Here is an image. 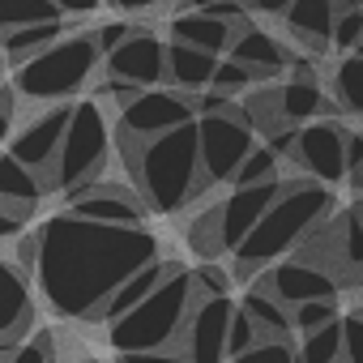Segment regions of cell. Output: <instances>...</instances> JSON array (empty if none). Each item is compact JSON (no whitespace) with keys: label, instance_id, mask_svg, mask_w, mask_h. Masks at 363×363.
<instances>
[{"label":"cell","instance_id":"60d3db41","mask_svg":"<svg viewBox=\"0 0 363 363\" xmlns=\"http://www.w3.org/2000/svg\"><path fill=\"white\" fill-rule=\"evenodd\" d=\"M120 363H189L184 350H141V354H120Z\"/></svg>","mask_w":363,"mask_h":363},{"label":"cell","instance_id":"4316f807","mask_svg":"<svg viewBox=\"0 0 363 363\" xmlns=\"http://www.w3.org/2000/svg\"><path fill=\"white\" fill-rule=\"evenodd\" d=\"M295 363H342V316L316 333H303L295 346Z\"/></svg>","mask_w":363,"mask_h":363},{"label":"cell","instance_id":"681fc988","mask_svg":"<svg viewBox=\"0 0 363 363\" xmlns=\"http://www.w3.org/2000/svg\"><path fill=\"white\" fill-rule=\"evenodd\" d=\"M5 65H9V60H5V52H0V73H5Z\"/></svg>","mask_w":363,"mask_h":363},{"label":"cell","instance_id":"d4e9b609","mask_svg":"<svg viewBox=\"0 0 363 363\" xmlns=\"http://www.w3.org/2000/svg\"><path fill=\"white\" fill-rule=\"evenodd\" d=\"M56 39H65V22H43V26H22V30H9L0 39V52L13 65H26L30 56H39L43 48H52Z\"/></svg>","mask_w":363,"mask_h":363},{"label":"cell","instance_id":"d6986e66","mask_svg":"<svg viewBox=\"0 0 363 363\" xmlns=\"http://www.w3.org/2000/svg\"><path fill=\"white\" fill-rule=\"evenodd\" d=\"M218 60L223 56H210V52H197V48H184V43H167V86L193 99V94L210 90Z\"/></svg>","mask_w":363,"mask_h":363},{"label":"cell","instance_id":"f1b7e54d","mask_svg":"<svg viewBox=\"0 0 363 363\" xmlns=\"http://www.w3.org/2000/svg\"><path fill=\"white\" fill-rule=\"evenodd\" d=\"M265 179H278V158L265 141H257L248 150V158L240 162V171L231 175V189H248V184H265Z\"/></svg>","mask_w":363,"mask_h":363},{"label":"cell","instance_id":"bcb514c9","mask_svg":"<svg viewBox=\"0 0 363 363\" xmlns=\"http://www.w3.org/2000/svg\"><path fill=\"white\" fill-rule=\"evenodd\" d=\"M184 9H206V5H218V0H179Z\"/></svg>","mask_w":363,"mask_h":363},{"label":"cell","instance_id":"8fae6325","mask_svg":"<svg viewBox=\"0 0 363 363\" xmlns=\"http://www.w3.org/2000/svg\"><path fill=\"white\" fill-rule=\"evenodd\" d=\"M252 291L274 295L282 308H299L312 299H337V278L320 265H308V261H274L252 282Z\"/></svg>","mask_w":363,"mask_h":363},{"label":"cell","instance_id":"484cf974","mask_svg":"<svg viewBox=\"0 0 363 363\" xmlns=\"http://www.w3.org/2000/svg\"><path fill=\"white\" fill-rule=\"evenodd\" d=\"M43 22H60L56 0H0V39L22 26H43Z\"/></svg>","mask_w":363,"mask_h":363},{"label":"cell","instance_id":"4dcf8cb0","mask_svg":"<svg viewBox=\"0 0 363 363\" xmlns=\"http://www.w3.org/2000/svg\"><path fill=\"white\" fill-rule=\"evenodd\" d=\"M337 320V299H312V303H299L291 308V329L303 337V333H316L325 325Z\"/></svg>","mask_w":363,"mask_h":363},{"label":"cell","instance_id":"836d02e7","mask_svg":"<svg viewBox=\"0 0 363 363\" xmlns=\"http://www.w3.org/2000/svg\"><path fill=\"white\" fill-rule=\"evenodd\" d=\"M261 342V333H257V325L240 312V303H235V316H231V325H227V363L231 359H240L244 350H252Z\"/></svg>","mask_w":363,"mask_h":363},{"label":"cell","instance_id":"d6a6232c","mask_svg":"<svg viewBox=\"0 0 363 363\" xmlns=\"http://www.w3.org/2000/svg\"><path fill=\"white\" fill-rule=\"evenodd\" d=\"M363 39V9H346L333 18V35H329V48L333 52H354Z\"/></svg>","mask_w":363,"mask_h":363},{"label":"cell","instance_id":"52a82bcc","mask_svg":"<svg viewBox=\"0 0 363 363\" xmlns=\"http://www.w3.org/2000/svg\"><path fill=\"white\" fill-rule=\"evenodd\" d=\"M257 145V128L244 107L218 111V116H197V154H201V189L231 184V175Z\"/></svg>","mask_w":363,"mask_h":363},{"label":"cell","instance_id":"44dd1931","mask_svg":"<svg viewBox=\"0 0 363 363\" xmlns=\"http://www.w3.org/2000/svg\"><path fill=\"white\" fill-rule=\"evenodd\" d=\"M231 35H235L231 26L214 22L201 9H179L171 18V43H184V48H197V52H210V56H227Z\"/></svg>","mask_w":363,"mask_h":363},{"label":"cell","instance_id":"7bdbcfd3","mask_svg":"<svg viewBox=\"0 0 363 363\" xmlns=\"http://www.w3.org/2000/svg\"><path fill=\"white\" fill-rule=\"evenodd\" d=\"M120 13H150V9H167V5H179V0H111Z\"/></svg>","mask_w":363,"mask_h":363},{"label":"cell","instance_id":"603a6c76","mask_svg":"<svg viewBox=\"0 0 363 363\" xmlns=\"http://www.w3.org/2000/svg\"><path fill=\"white\" fill-rule=\"evenodd\" d=\"M240 312L257 325V333L261 337H282V342H291V308H282L274 295H261V291H244V299H240Z\"/></svg>","mask_w":363,"mask_h":363},{"label":"cell","instance_id":"74e56055","mask_svg":"<svg viewBox=\"0 0 363 363\" xmlns=\"http://www.w3.org/2000/svg\"><path fill=\"white\" fill-rule=\"evenodd\" d=\"M342 363H363V316H342Z\"/></svg>","mask_w":363,"mask_h":363},{"label":"cell","instance_id":"f35d334b","mask_svg":"<svg viewBox=\"0 0 363 363\" xmlns=\"http://www.w3.org/2000/svg\"><path fill=\"white\" fill-rule=\"evenodd\" d=\"M346 179L363 189V133H346Z\"/></svg>","mask_w":363,"mask_h":363},{"label":"cell","instance_id":"83f0119b","mask_svg":"<svg viewBox=\"0 0 363 363\" xmlns=\"http://www.w3.org/2000/svg\"><path fill=\"white\" fill-rule=\"evenodd\" d=\"M189 248L201 257V261H214V257H227V244H223V223H218V206L197 214L189 223Z\"/></svg>","mask_w":363,"mask_h":363},{"label":"cell","instance_id":"8d00e7d4","mask_svg":"<svg viewBox=\"0 0 363 363\" xmlns=\"http://www.w3.org/2000/svg\"><path fill=\"white\" fill-rule=\"evenodd\" d=\"M133 30H137L133 22H99V26L90 30V43H94V52L107 60V56H111V52H116V48H120Z\"/></svg>","mask_w":363,"mask_h":363},{"label":"cell","instance_id":"f6af8a7d","mask_svg":"<svg viewBox=\"0 0 363 363\" xmlns=\"http://www.w3.org/2000/svg\"><path fill=\"white\" fill-rule=\"evenodd\" d=\"M13 235H22V218L0 206V240H13Z\"/></svg>","mask_w":363,"mask_h":363},{"label":"cell","instance_id":"4fadbf2b","mask_svg":"<svg viewBox=\"0 0 363 363\" xmlns=\"http://www.w3.org/2000/svg\"><path fill=\"white\" fill-rule=\"evenodd\" d=\"M235 316V299H193L184 320V359L189 363H227V325Z\"/></svg>","mask_w":363,"mask_h":363},{"label":"cell","instance_id":"f907efd6","mask_svg":"<svg viewBox=\"0 0 363 363\" xmlns=\"http://www.w3.org/2000/svg\"><path fill=\"white\" fill-rule=\"evenodd\" d=\"M359 5H363V0H359Z\"/></svg>","mask_w":363,"mask_h":363},{"label":"cell","instance_id":"9c48e42d","mask_svg":"<svg viewBox=\"0 0 363 363\" xmlns=\"http://www.w3.org/2000/svg\"><path fill=\"white\" fill-rule=\"evenodd\" d=\"M346 133L350 128L337 124V120H312V124H303L295 133L291 158H295V167L312 179V184L333 189V184L346 179Z\"/></svg>","mask_w":363,"mask_h":363},{"label":"cell","instance_id":"ab89813d","mask_svg":"<svg viewBox=\"0 0 363 363\" xmlns=\"http://www.w3.org/2000/svg\"><path fill=\"white\" fill-rule=\"evenodd\" d=\"M13 120H18V90L0 86V141L13 133Z\"/></svg>","mask_w":363,"mask_h":363},{"label":"cell","instance_id":"c3c4849f","mask_svg":"<svg viewBox=\"0 0 363 363\" xmlns=\"http://www.w3.org/2000/svg\"><path fill=\"white\" fill-rule=\"evenodd\" d=\"M354 214H359V223H363V197H359V206H354Z\"/></svg>","mask_w":363,"mask_h":363},{"label":"cell","instance_id":"e0dca14e","mask_svg":"<svg viewBox=\"0 0 363 363\" xmlns=\"http://www.w3.org/2000/svg\"><path fill=\"white\" fill-rule=\"evenodd\" d=\"M227 60H235V65L252 69V73H257V82H261V77L282 73V69L291 65V52H286L269 30H261V26H244V30H235V35H231Z\"/></svg>","mask_w":363,"mask_h":363},{"label":"cell","instance_id":"2e32d148","mask_svg":"<svg viewBox=\"0 0 363 363\" xmlns=\"http://www.w3.org/2000/svg\"><path fill=\"white\" fill-rule=\"evenodd\" d=\"M278 193H282V179H265V184H248V189H231L227 193V201L218 206V223H223L227 252H235L252 235V227L265 218V210L278 201Z\"/></svg>","mask_w":363,"mask_h":363},{"label":"cell","instance_id":"1f68e13d","mask_svg":"<svg viewBox=\"0 0 363 363\" xmlns=\"http://www.w3.org/2000/svg\"><path fill=\"white\" fill-rule=\"evenodd\" d=\"M248 86H257V73L223 56V60H218V69H214V82H210V90H218L223 99H240Z\"/></svg>","mask_w":363,"mask_h":363},{"label":"cell","instance_id":"e575fe53","mask_svg":"<svg viewBox=\"0 0 363 363\" xmlns=\"http://www.w3.org/2000/svg\"><path fill=\"white\" fill-rule=\"evenodd\" d=\"M5 363H56V342H52V333H48V329H43V333H30L22 346L9 350Z\"/></svg>","mask_w":363,"mask_h":363},{"label":"cell","instance_id":"ba28073f","mask_svg":"<svg viewBox=\"0 0 363 363\" xmlns=\"http://www.w3.org/2000/svg\"><path fill=\"white\" fill-rule=\"evenodd\" d=\"M193 99L179 94L171 86H154V90H137L124 107H120V133L133 141H154L179 124H193Z\"/></svg>","mask_w":363,"mask_h":363},{"label":"cell","instance_id":"ee69618b","mask_svg":"<svg viewBox=\"0 0 363 363\" xmlns=\"http://www.w3.org/2000/svg\"><path fill=\"white\" fill-rule=\"evenodd\" d=\"M248 5H252V13H265V18H282L291 0H248Z\"/></svg>","mask_w":363,"mask_h":363},{"label":"cell","instance_id":"9a60e30c","mask_svg":"<svg viewBox=\"0 0 363 363\" xmlns=\"http://www.w3.org/2000/svg\"><path fill=\"white\" fill-rule=\"evenodd\" d=\"M30 320H35L30 278L18 261L0 257V350L22 346L30 337Z\"/></svg>","mask_w":363,"mask_h":363},{"label":"cell","instance_id":"5bb4252c","mask_svg":"<svg viewBox=\"0 0 363 363\" xmlns=\"http://www.w3.org/2000/svg\"><path fill=\"white\" fill-rule=\"evenodd\" d=\"M69 116H73V103L48 107L43 116H35V120L9 141V154H13L22 167H30L35 175H39V171H52V162H56V154H60V141H65V128H69Z\"/></svg>","mask_w":363,"mask_h":363},{"label":"cell","instance_id":"7c38bea8","mask_svg":"<svg viewBox=\"0 0 363 363\" xmlns=\"http://www.w3.org/2000/svg\"><path fill=\"white\" fill-rule=\"evenodd\" d=\"M103 65H107L111 82H124L133 90L167 86V43L158 35H150V30H133Z\"/></svg>","mask_w":363,"mask_h":363},{"label":"cell","instance_id":"b9f144b4","mask_svg":"<svg viewBox=\"0 0 363 363\" xmlns=\"http://www.w3.org/2000/svg\"><path fill=\"white\" fill-rule=\"evenodd\" d=\"M56 9H60V18H90L103 9V0H56Z\"/></svg>","mask_w":363,"mask_h":363},{"label":"cell","instance_id":"ffe728a7","mask_svg":"<svg viewBox=\"0 0 363 363\" xmlns=\"http://www.w3.org/2000/svg\"><path fill=\"white\" fill-rule=\"evenodd\" d=\"M43 201V184H39V175L30 167H22L9 150L0 154V206H5L9 214H18L22 223H30V214L39 210Z\"/></svg>","mask_w":363,"mask_h":363},{"label":"cell","instance_id":"7a4b0ae2","mask_svg":"<svg viewBox=\"0 0 363 363\" xmlns=\"http://www.w3.org/2000/svg\"><path fill=\"white\" fill-rule=\"evenodd\" d=\"M124 167L137 179V197L150 214H175L201 193V154H197V120L179 124L154 141H133L120 133Z\"/></svg>","mask_w":363,"mask_h":363},{"label":"cell","instance_id":"f546056e","mask_svg":"<svg viewBox=\"0 0 363 363\" xmlns=\"http://www.w3.org/2000/svg\"><path fill=\"white\" fill-rule=\"evenodd\" d=\"M189 278H193V299H227L235 291L231 269H223L218 261H201Z\"/></svg>","mask_w":363,"mask_h":363},{"label":"cell","instance_id":"7402d4cb","mask_svg":"<svg viewBox=\"0 0 363 363\" xmlns=\"http://www.w3.org/2000/svg\"><path fill=\"white\" fill-rule=\"evenodd\" d=\"M171 265H175V261H154V265L137 269L133 278H124V282L116 286V295L103 303L99 320H103V325H116V320H120V316H128L137 303H145V299H150V291H154V286L167 278V269H171Z\"/></svg>","mask_w":363,"mask_h":363},{"label":"cell","instance_id":"cb8c5ba5","mask_svg":"<svg viewBox=\"0 0 363 363\" xmlns=\"http://www.w3.org/2000/svg\"><path fill=\"white\" fill-rule=\"evenodd\" d=\"M329 99L337 107V116H363V60L359 56H342L329 73Z\"/></svg>","mask_w":363,"mask_h":363},{"label":"cell","instance_id":"6da1fadb","mask_svg":"<svg viewBox=\"0 0 363 363\" xmlns=\"http://www.w3.org/2000/svg\"><path fill=\"white\" fill-rule=\"evenodd\" d=\"M162 261L158 240L145 227H111L77 214H52L35 235H22L18 265L43 299L69 320H99L103 303L124 278Z\"/></svg>","mask_w":363,"mask_h":363},{"label":"cell","instance_id":"8992f818","mask_svg":"<svg viewBox=\"0 0 363 363\" xmlns=\"http://www.w3.org/2000/svg\"><path fill=\"white\" fill-rule=\"evenodd\" d=\"M107 150H111V128H107V116L94 99H82L73 103V116H69V128H65V141H60V154L52 162V189L69 193V189H82V184H94L107 167Z\"/></svg>","mask_w":363,"mask_h":363},{"label":"cell","instance_id":"ac0fdd59","mask_svg":"<svg viewBox=\"0 0 363 363\" xmlns=\"http://www.w3.org/2000/svg\"><path fill=\"white\" fill-rule=\"evenodd\" d=\"M282 18L299 48H308L312 56L329 52V35H333V18H337L333 0H291Z\"/></svg>","mask_w":363,"mask_h":363},{"label":"cell","instance_id":"30bf717a","mask_svg":"<svg viewBox=\"0 0 363 363\" xmlns=\"http://www.w3.org/2000/svg\"><path fill=\"white\" fill-rule=\"evenodd\" d=\"M65 201H69V214L90 218V223L145 227V218H150V210H145V201L137 197V189L116 184V179H94V184L69 189V193H65Z\"/></svg>","mask_w":363,"mask_h":363},{"label":"cell","instance_id":"277c9868","mask_svg":"<svg viewBox=\"0 0 363 363\" xmlns=\"http://www.w3.org/2000/svg\"><path fill=\"white\" fill-rule=\"evenodd\" d=\"M193 312V278L184 265H171L167 278L150 291L145 303H137L128 316L107 325V337L116 354H141V350H171V342L184 333V320Z\"/></svg>","mask_w":363,"mask_h":363},{"label":"cell","instance_id":"d590c367","mask_svg":"<svg viewBox=\"0 0 363 363\" xmlns=\"http://www.w3.org/2000/svg\"><path fill=\"white\" fill-rule=\"evenodd\" d=\"M231 363H295V346L282 342V337H261L252 350H244V354L231 359Z\"/></svg>","mask_w":363,"mask_h":363},{"label":"cell","instance_id":"5b68a950","mask_svg":"<svg viewBox=\"0 0 363 363\" xmlns=\"http://www.w3.org/2000/svg\"><path fill=\"white\" fill-rule=\"evenodd\" d=\"M103 65V56L94 52L90 35H65L52 48H43L39 56H30L26 65H18L13 90L22 99H43V103H69L73 94L86 90V82L94 77V69Z\"/></svg>","mask_w":363,"mask_h":363},{"label":"cell","instance_id":"7dc6e473","mask_svg":"<svg viewBox=\"0 0 363 363\" xmlns=\"http://www.w3.org/2000/svg\"><path fill=\"white\" fill-rule=\"evenodd\" d=\"M350 56H359V60H363V39H359V48H354V52H350Z\"/></svg>","mask_w":363,"mask_h":363},{"label":"cell","instance_id":"3957f363","mask_svg":"<svg viewBox=\"0 0 363 363\" xmlns=\"http://www.w3.org/2000/svg\"><path fill=\"white\" fill-rule=\"evenodd\" d=\"M333 214V189L312 184V179H282L278 201L265 210V218L252 227V235L231 252L235 269L231 278H252L257 269H269L278 257L295 252L325 218Z\"/></svg>","mask_w":363,"mask_h":363}]
</instances>
